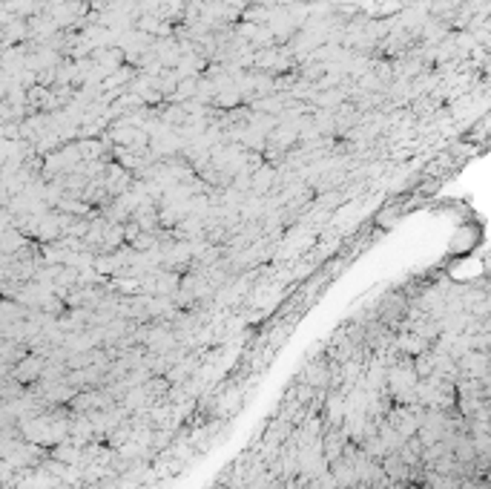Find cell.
<instances>
[{"label": "cell", "instance_id": "6da1fadb", "mask_svg": "<svg viewBox=\"0 0 491 489\" xmlns=\"http://www.w3.org/2000/svg\"><path fill=\"white\" fill-rule=\"evenodd\" d=\"M253 4H259V6H264V9H273V6H279L282 0H253Z\"/></svg>", "mask_w": 491, "mask_h": 489}]
</instances>
